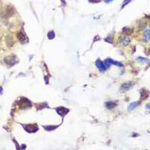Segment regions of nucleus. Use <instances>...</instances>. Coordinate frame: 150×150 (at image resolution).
Returning a JSON list of instances; mask_svg holds the SVG:
<instances>
[{"instance_id": "f257e3e1", "label": "nucleus", "mask_w": 150, "mask_h": 150, "mask_svg": "<svg viewBox=\"0 0 150 150\" xmlns=\"http://www.w3.org/2000/svg\"><path fill=\"white\" fill-rule=\"evenodd\" d=\"M104 64H105V65L106 67L107 66L108 67L110 66L111 65H115V66H118V67H123V64L121 62H118V61H114V60L111 59V58L107 59L105 61Z\"/></svg>"}, {"instance_id": "f03ea898", "label": "nucleus", "mask_w": 150, "mask_h": 150, "mask_svg": "<svg viewBox=\"0 0 150 150\" xmlns=\"http://www.w3.org/2000/svg\"><path fill=\"white\" fill-rule=\"evenodd\" d=\"M24 126L25 129L30 133H35L38 129V127L35 124H28Z\"/></svg>"}, {"instance_id": "7ed1b4c3", "label": "nucleus", "mask_w": 150, "mask_h": 150, "mask_svg": "<svg viewBox=\"0 0 150 150\" xmlns=\"http://www.w3.org/2000/svg\"><path fill=\"white\" fill-rule=\"evenodd\" d=\"M17 38L21 43H26L28 41L26 36L24 34L23 32H20L17 33Z\"/></svg>"}, {"instance_id": "20e7f679", "label": "nucleus", "mask_w": 150, "mask_h": 150, "mask_svg": "<svg viewBox=\"0 0 150 150\" xmlns=\"http://www.w3.org/2000/svg\"><path fill=\"white\" fill-rule=\"evenodd\" d=\"M4 62L9 65H13L16 63V57L15 55H11L8 56L4 59Z\"/></svg>"}, {"instance_id": "39448f33", "label": "nucleus", "mask_w": 150, "mask_h": 150, "mask_svg": "<svg viewBox=\"0 0 150 150\" xmlns=\"http://www.w3.org/2000/svg\"><path fill=\"white\" fill-rule=\"evenodd\" d=\"M133 86V83L131 82H127L124 83L121 86L120 88V91L122 92H125L129 90Z\"/></svg>"}, {"instance_id": "423d86ee", "label": "nucleus", "mask_w": 150, "mask_h": 150, "mask_svg": "<svg viewBox=\"0 0 150 150\" xmlns=\"http://www.w3.org/2000/svg\"><path fill=\"white\" fill-rule=\"evenodd\" d=\"M96 65L99 70L101 72H104L106 69L107 67L103 62L100 59L97 60L96 62Z\"/></svg>"}, {"instance_id": "0eeeda50", "label": "nucleus", "mask_w": 150, "mask_h": 150, "mask_svg": "<svg viewBox=\"0 0 150 150\" xmlns=\"http://www.w3.org/2000/svg\"><path fill=\"white\" fill-rule=\"evenodd\" d=\"M56 110L57 113L62 116H64L67 115V113L69 112V110L63 107H58L56 109Z\"/></svg>"}, {"instance_id": "6e6552de", "label": "nucleus", "mask_w": 150, "mask_h": 150, "mask_svg": "<svg viewBox=\"0 0 150 150\" xmlns=\"http://www.w3.org/2000/svg\"><path fill=\"white\" fill-rule=\"evenodd\" d=\"M6 15L8 17H10L13 15L14 14V11L13 8L11 6H8L6 9Z\"/></svg>"}, {"instance_id": "1a4fd4ad", "label": "nucleus", "mask_w": 150, "mask_h": 150, "mask_svg": "<svg viewBox=\"0 0 150 150\" xmlns=\"http://www.w3.org/2000/svg\"><path fill=\"white\" fill-rule=\"evenodd\" d=\"M138 105H139V102L138 101L134 102L131 103L128 107L127 110L128 111H134L137 107L138 106Z\"/></svg>"}, {"instance_id": "9d476101", "label": "nucleus", "mask_w": 150, "mask_h": 150, "mask_svg": "<svg viewBox=\"0 0 150 150\" xmlns=\"http://www.w3.org/2000/svg\"><path fill=\"white\" fill-rule=\"evenodd\" d=\"M134 31L133 29L128 27H124L123 28V33L126 35H131Z\"/></svg>"}, {"instance_id": "9b49d317", "label": "nucleus", "mask_w": 150, "mask_h": 150, "mask_svg": "<svg viewBox=\"0 0 150 150\" xmlns=\"http://www.w3.org/2000/svg\"><path fill=\"white\" fill-rule=\"evenodd\" d=\"M116 106V103L113 101H109L105 103V106L107 109L111 110L113 109Z\"/></svg>"}, {"instance_id": "f8f14e48", "label": "nucleus", "mask_w": 150, "mask_h": 150, "mask_svg": "<svg viewBox=\"0 0 150 150\" xmlns=\"http://www.w3.org/2000/svg\"><path fill=\"white\" fill-rule=\"evenodd\" d=\"M145 37L146 40L147 42H149L150 38V30H147L145 32Z\"/></svg>"}, {"instance_id": "ddd939ff", "label": "nucleus", "mask_w": 150, "mask_h": 150, "mask_svg": "<svg viewBox=\"0 0 150 150\" xmlns=\"http://www.w3.org/2000/svg\"><path fill=\"white\" fill-rule=\"evenodd\" d=\"M48 38L49 39L52 40L54 39L55 37V32L53 31H50L48 33Z\"/></svg>"}, {"instance_id": "4468645a", "label": "nucleus", "mask_w": 150, "mask_h": 150, "mask_svg": "<svg viewBox=\"0 0 150 150\" xmlns=\"http://www.w3.org/2000/svg\"><path fill=\"white\" fill-rule=\"evenodd\" d=\"M138 60L139 62H143V63H147L149 62V61L146 58L142 57H138Z\"/></svg>"}, {"instance_id": "2eb2a0df", "label": "nucleus", "mask_w": 150, "mask_h": 150, "mask_svg": "<svg viewBox=\"0 0 150 150\" xmlns=\"http://www.w3.org/2000/svg\"><path fill=\"white\" fill-rule=\"evenodd\" d=\"M57 127V126H44V128L47 131L54 130Z\"/></svg>"}, {"instance_id": "dca6fc26", "label": "nucleus", "mask_w": 150, "mask_h": 150, "mask_svg": "<svg viewBox=\"0 0 150 150\" xmlns=\"http://www.w3.org/2000/svg\"><path fill=\"white\" fill-rule=\"evenodd\" d=\"M6 41L7 44H9L10 46H12V38L9 36H7V38H6Z\"/></svg>"}, {"instance_id": "f3484780", "label": "nucleus", "mask_w": 150, "mask_h": 150, "mask_svg": "<svg viewBox=\"0 0 150 150\" xmlns=\"http://www.w3.org/2000/svg\"><path fill=\"white\" fill-rule=\"evenodd\" d=\"M132 0H124L123 2V5H122V8H123L124 7H125L126 5L128 4L129 3H130L131 1Z\"/></svg>"}, {"instance_id": "a211bd4d", "label": "nucleus", "mask_w": 150, "mask_h": 150, "mask_svg": "<svg viewBox=\"0 0 150 150\" xmlns=\"http://www.w3.org/2000/svg\"><path fill=\"white\" fill-rule=\"evenodd\" d=\"M129 41H130L129 39L127 38H124L122 40V42H123V44H124L126 45L129 44Z\"/></svg>"}, {"instance_id": "6ab92c4d", "label": "nucleus", "mask_w": 150, "mask_h": 150, "mask_svg": "<svg viewBox=\"0 0 150 150\" xmlns=\"http://www.w3.org/2000/svg\"><path fill=\"white\" fill-rule=\"evenodd\" d=\"M89 1L91 3H98L100 1V0H89Z\"/></svg>"}, {"instance_id": "aec40b11", "label": "nucleus", "mask_w": 150, "mask_h": 150, "mask_svg": "<svg viewBox=\"0 0 150 150\" xmlns=\"http://www.w3.org/2000/svg\"><path fill=\"white\" fill-rule=\"evenodd\" d=\"M3 92V89L1 87H0V95H1Z\"/></svg>"}, {"instance_id": "412c9836", "label": "nucleus", "mask_w": 150, "mask_h": 150, "mask_svg": "<svg viewBox=\"0 0 150 150\" xmlns=\"http://www.w3.org/2000/svg\"><path fill=\"white\" fill-rule=\"evenodd\" d=\"M113 0H105V2L106 3H108L111 2V1H113Z\"/></svg>"}, {"instance_id": "4be33fe9", "label": "nucleus", "mask_w": 150, "mask_h": 150, "mask_svg": "<svg viewBox=\"0 0 150 150\" xmlns=\"http://www.w3.org/2000/svg\"><path fill=\"white\" fill-rule=\"evenodd\" d=\"M62 2L63 3H64V4H66V3H65V0H62Z\"/></svg>"}]
</instances>
